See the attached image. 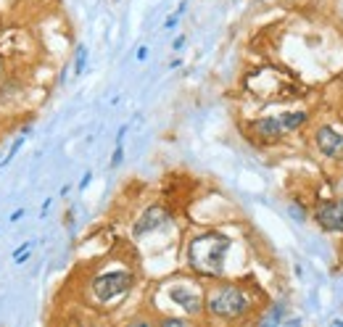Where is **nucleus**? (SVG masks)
Segmentation results:
<instances>
[{
    "instance_id": "nucleus-11",
    "label": "nucleus",
    "mask_w": 343,
    "mask_h": 327,
    "mask_svg": "<svg viewBox=\"0 0 343 327\" xmlns=\"http://www.w3.org/2000/svg\"><path fill=\"white\" fill-rule=\"evenodd\" d=\"M21 145H24V135H19V138L13 140V145H11V150H8V156L3 158V164H0V166H8V164L13 161V158H16V153L21 150Z\"/></svg>"
},
{
    "instance_id": "nucleus-5",
    "label": "nucleus",
    "mask_w": 343,
    "mask_h": 327,
    "mask_svg": "<svg viewBox=\"0 0 343 327\" xmlns=\"http://www.w3.org/2000/svg\"><path fill=\"white\" fill-rule=\"evenodd\" d=\"M314 219L319 222V227L333 232H343V198L338 201H327L314 211Z\"/></svg>"
},
{
    "instance_id": "nucleus-9",
    "label": "nucleus",
    "mask_w": 343,
    "mask_h": 327,
    "mask_svg": "<svg viewBox=\"0 0 343 327\" xmlns=\"http://www.w3.org/2000/svg\"><path fill=\"white\" fill-rule=\"evenodd\" d=\"M304 121H306V113L304 111H293V113H283V116H280V124H283L285 132L288 129H299Z\"/></svg>"
},
{
    "instance_id": "nucleus-10",
    "label": "nucleus",
    "mask_w": 343,
    "mask_h": 327,
    "mask_svg": "<svg viewBox=\"0 0 343 327\" xmlns=\"http://www.w3.org/2000/svg\"><path fill=\"white\" fill-rule=\"evenodd\" d=\"M85 61H87V48H85V45H79V48H77V58H74V74L85 72Z\"/></svg>"
},
{
    "instance_id": "nucleus-3",
    "label": "nucleus",
    "mask_w": 343,
    "mask_h": 327,
    "mask_svg": "<svg viewBox=\"0 0 343 327\" xmlns=\"http://www.w3.org/2000/svg\"><path fill=\"white\" fill-rule=\"evenodd\" d=\"M132 283H135V277L129 272H106V275L93 280V295L101 303H109L114 298H119V295L129 293Z\"/></svg>"
},
{
    "instance_id": "nucleus-2",
    "label": "nucleus",
    "mask_w": 343,
    "mask_h": 327,
    "mask_svg": "<svg viewBox=\"0 0 343 327\" xmlns=\"http://www.w3.org/2000/svg\"><path fill=\"white\" fill-rule=\"evenodd\" d=\"M206 311L214 319H225V322H235L248 311V295L240 291L238 285H214L206 295Z\"/></svg>"
},
{
    "instance_id": "nucleus-8",
    "label": "nucleus",
    "mask_w": 343,
    "mask_h": 327,
    "mask_svg": "<svg viewBox=\"0 0 343 327\" xmlns=\"http://www.w3.org/2000/svg\"><path fill=\"white\" fill-rule=\"evenodd\" d=\"M251 132L267 143H274V140H280V135H283L285 129L280 124V116H262L251 124Z\"/></svg>"
},
{
    "instance_id": "nucleus-4",
    "label": "nucleus",
    "mask_w": 343,
    "mask_h": 327,
    "mask_svg": "<svg viewBox=\"0 0 343 327\" xmlns=\"http://www.w3.org/2000/svg\"><path fill=\"white\" fill-rule=\"evenodd\" d=\"M169 301L172 303H177V306L185 311V314H201L203 311V295L193 291L188 283H177V285H172L169 288Z\"/></svg>"
},
{
    "instance_id": "nucleus-7",
    "label": "nucleus",
    "mask_w": 343,
    "mask_h": 327,
    "mask_svg": "<svg viewBox=\"0 0 343 327\" xmlns=\"http://www.w3.org/2000/svg\"><path fill=\"white\" fill-rule=\"evenodd\" d=\"M314 145L319 148V153L327 156V158H335L341 153V148H343V135L341 132H335L333 127H319L317 129V135H314Z\"/></svg>"
},
{
    "instance_id": "nucleus-6",
    "label": "nucleus",
    "mask_w": 343,
    "mask_h": 327,
    "mask_svg": "<svg viewBox=\"0 0 343 327\" xmlns=\"http://www.w3.org/2000/svg\"><path fill=\"white\" fill-rule=\"evenodd\" d=\"M164 222H169V214H166V209L164 206H151L143 211V217L135 222V238H143V235H148V232H153L158 230Z\"/></svg>"
},
{
    "instance_id": "nucleus-12",
    "label": "nucleus",
    "mask_w": 343,
    "mask_h": 327,
    "mask_svg": "<svg viewBox=\"0 0 343 327\" xmlns=\"http://www.w3.org/2000/svg\"><path fill=\"white\" fill-rule=\"evenodd\" d=\"M177 19H180V13H174V16H169V19H166V29H172L174 24H177Z\"/></svg>"
},
{
    "instance_id": "nucleus-14",
    "label": "nucleus",
    "mask_w": 343,
    "mask_h": 327,
    "mask_svg": "<svg viewBox=\"0 0 343 327\" xmlns=\"http://www.w3.org/2000/svg\"><path fill=\"white\" fill-rule=\"evenodd\" d=\"M146 58H148V50L140 48V50H137V61H146Z\"/></svg>"
},
{
    "instance_id": "nucleus-1",
    "label": "nucleus",
    "mask_w": 343,
    "mask_h": 327,
    "mask_svg": "<svg viewBox=\"0 0 343 327\" xmlns=\"http://www.w3.org/2000/svg\"><path fill=\"white\" fill-rule=\"evenodd\" d=\"M230 238L222 232H203L188 246L190 269L203 277H219L225 272V258L230 254Z\"/></svg>"
},
{
    "instance_id": "nucleus-15",
    "label": "nucleus",
    "mask_w": 343,
    "mask_h": 327,
    "mask_svg": "<svg viewBox=\"0 0 343 327\" xmlns=\"http://www.w3.org/2000/svg\"><path fill=\"white\" fill-rule=\"evenodd\" d=\"M182 42H185V37H177V40H174V50H180Z\"/></svg>"
},
{
    "instance_id": "nucleus-13",
    "label": "nucleus",
    "mask_w": 343,
    "mask_h": 327,
    "mask_svg": "<svg viewBox=\"0 0 343 327\" xmlns=\"http://www.w3.org/2000/svg\"><path fill=\"white\" fill-rule=\"evenodd\" d=\"M21 217H24V209H19V211H13V214H11V222H16V219H21Z\"/></svg>"
}]
</instances>
